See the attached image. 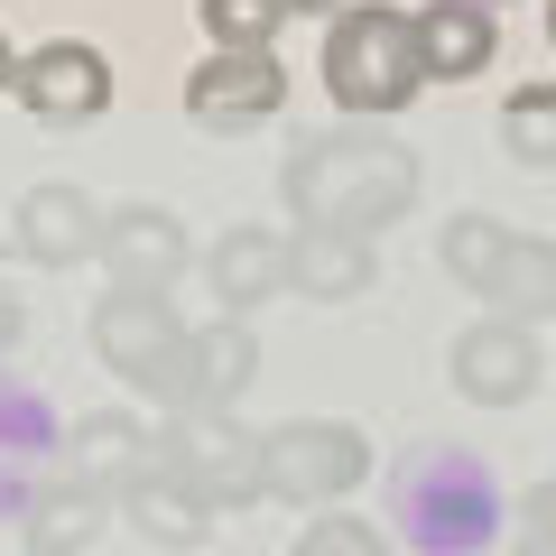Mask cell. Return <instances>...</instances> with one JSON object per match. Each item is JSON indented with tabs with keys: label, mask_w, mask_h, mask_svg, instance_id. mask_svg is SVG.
Masks as SVG:
<instances>
[{
	"label": "cell",
	"mask_w": 556,
	"mask_h": 556,
	"mask_svg": "<svg viewBox=\"0 0 556 556\" xmlns=\"http://www.w3.org/2000/svg\"><path fill=\"white\" fill-rule=\"evenodd\" d=\"M288 10H325V20H343V10H334V0H288Z\"/></svg>",
	"instance_id": "cell-26"
},
{
	"label": "cell",
	"mask_w": 556,
	"mask_h": 556,
	"mask_svg": "<svg viewBox=\"0 0 556 556\" xmlns=\"http://www.w3.org/2000/svg\"><path fill=\"white\" fill-rule=\"evenodd\" d=\"M298 556H390V538L371 529V519H306V538H298Z\"/></svg>",
	"instance_id": "cell-22"
},
{
	"label": "cell",
	"mask_w": 556,
	"mask_h": 556,
	"mask_svg": "<svg viewBox=\"0 0 556 556\" xmlns=\"http://www.w3.org/2000/svg\"><path fill=\"white\" fill-rule=\"evenodd\" d=\"M84 334H93V353L112 362L139 399L177 408V371H186V334H195V325H186L159 288H102L93 316H84Z\"/></svg>",
	"instance_id": "cell-5"
},
{
	"label": "cell",
	"mask_w": 556,
	"mask_h": 556,
	"mask_svg": "<svg viewBox=\"0 0 556 556\" xmlns=\"http://www.w3.org/2000/svg\"><path fill=\"white\" fill-rule=\"evenodd\" d=\"M10 84H20V56H10V38H0V93H10Z\"/></svg>",
	"instance_id": "cell-25"
},
{
	"label": "cell",
	"mask_w": 556,
	"mask_h": 556,
	"mask_svg": "<svg viewBox=\"0 0 556 556\" xmlns=\"http://www.w3.org/2000/svg\"><path fill=\"white\" fill-rule=\"evenodd\" d=\"M159 464L177 482H195L214 510L260 501V427H241L232 408H177V417H159Z\"/></svg>",
	"instance_id": "cell-6"
},
{
	"label": "cell",
	"mask_w": 556,
	"mask_h": 556,
	"mask_svg": "<svg viewBox=\"0 0 556 556\" xmlns=\"http://www.w3.org/2000/svg\"><path fill=\"white\" fill-rule=\"evenodd\" d=\"M445 371H455V399H473V408H519V399H538L547 353H538V325L473 316L455 334V353H445Z\"/></svg>",
	"instance_id": "cell-8"
},
{
	"label": "cell",
	"mask_w": 556,
	"mask_h": 556,
	"mask_svg": "<svg viewBox=\"0 0 556 556\" xmlns=\"http://www.w3.org/2000/svg\"><path fill=\"white\" fill-rule=\"evenodd\" d=\"M112 510H121V501L93 492V482H75V473L38 482V501H28V556H75V547H93Z\"/></svg>",
	"instance_id": "cell-19"
},
{
	"label": "cell",
	"mask_w": 556,
	"mask_h": 556,
	"mask_svg": "<svg viewBox=\"0 0 556 556\" xmlns=\"http://www.w3.org/2000/svg\"><path fill=\"white\" fill-rule=\"evenodd\" d=\"M251 371H260V343H251L241 316L195 325V334H186V371H177V408H232V399L251 390ZM177 408H167V417H177Z\"/></svg>",
	"instance_id": "cell-16"
},
{
	"label": "cell",
	"mask_w": 556,
	"mask_h": 556,
	"mask_svg": "<svg viewBox=\"0 0 556 556\" xmlns=\"http://www.w3.org/2000/svg\"><path fill=\"white\" fill-rule=\"evenodd\" d=\"M399 519H408V538L427 556H464L482 538V519H492V473L464 455H427L399 473Z\"/></svg>",
	"instance_id": "cell-7"
},
{
	"label": "cell",
	"mask_w": 556,
	"mask_h": 556,
	"mask_svg": "<svg viewBox=\"0 0 556 556\" xmlns=\"http://www.w3.org/2000/svg\"><path fill=\"white\" fill-rule=\"evenodd\" d=\"M417 84H427V65H417V20L408 10L362 0V10H343V20L325 28V93H334L343 112H362V121L408 112Z\"/></svg>",
	"instance_id": "cell-3"
},
{
	"label": "cell",
	"mask_w": 556,
	"mask_h": 556,
	"mask_svg": "<svg viewBox=\"0 0 556 556\" xmlns=\"http://www.w3.org/2000/svg\"><path fill=\"white\" fill-rule=\"evenodd\" d=\"M362 473H371V437L353 417H278V427H260V501L334 510Z\"/></svg>",
	"instance_id": "cell-4"
},
{
	"label": "cell",
	"mask_w": 556,
	"mask_h": 556,
	"mask_svg": "<svg viewBox=\"0 0 556 556\" xmlns=\"http://www.w3.org/2000/svg\"><path fill=\"white\" fill-rule=\"evenodd\" d=\"M195 20H204V38H214L223 56H269V38L298 20V10H288V0H195Z\"/></svg>",
	"instance_id": "cell-20"
},
{
	"label": "cell",
	"mask_w": 556,
	"mask_h": 556,
	"mask_svg": "<svg viewBox=\"0 0 556 556\" xmlns=\"http://www.w3.org/2000/svg\"><path fill=\"white\" fill-rule=\"evenodd\" d=\"M10 93L38 121H93L102 102H112V56L84 47V38H47V47L20 56V84H10Z\"/></svg>",
	"instance_id": "cell-10"
},
{
	"label": "cell",
	"mask_w": 556,
	"mask_h": 556,
	"mask_svg": "<svg viewBox=\"0 0 556 556\" xmlns=\"http://www.w3.org/2000/svg\"><path fill=\"white\" fill-rule=\"evenodd\" d=\"M547 38H556V0H547Z\"/></svg>",
	"instance_id": "cell-27"
},
{
	"label": "cell",
	"mask_w": 556,
	"mask_h": 556,
	"mask_svg": "<svg viewBox=\"0 0 556 556\" xmlns=\"http://www.w3.org/2000/svg\"><path fill=\"white\" fill-rule=\"evenodd\" d=\"M510 556H556V473L519 492V538H510Z\"/></svg>",
	"instance_id": "cell-23"
},
{
	"label": "cell",
	"mask_w": 556,
	"mask_h": 556,
	"mask_svg": "<svg viewBox=\"0 0 556 556\" xmlns=\"http://www.w3.org/2000/svg\"><path fill=\"white\" fill-rule=\"evenodd\" d=\"M501 139H510L519 167H556V84H529V93H510V112H501Z\"/></svg>",
	"instance_id": "cell-21"
},
{
	"label": "cell",
	"mask_w": 556,
	"mask_h": 556,
	"mask_svg": "<svg viewBox=\"0 0 556 556\" xmlns=\"http://www.w3.org/2000/svg\"><path fill=\"white\" fill-rule=\"evenodd\" d=\"M278 195L298 214V232H353L380 241L390 223H408L417 204V159L380 130H325L306 139L298 159L278 167Z\"/></svg>",
	"instance_id": "cell-1"
},
{
	"label": "cell",
	"mask_w": 556,
	"mask_h": 556,
	"mask_svg": "<svg viewBox=\"0 0 556 556\" xmlns=\"http://www.w3.org/2000/svg\"><path fill=\"white\" fill-rule=\"evenodd\" d=\"M371 278H380L371 241H353V232H288V288H298V298L353 306V298H371Z\"/></svg>",
	"instance_id": "cell-18"
},
{
	"label": "cell",
	"mask_w": 556,
	"mask_h": 556,
	"mask_svg": "<svg viewBox=\"0 0 556 556\" xmlns=\"http://www.w3.org/2000/svg\"><path fill=\"white\" fill-rule=\"evenodd\" d=\"M102 260H112V288H177L186 278V223L167 204H112L102 223Z\"/></svg>",
	"instance_id": "cell-12"
},
{
	"label": "cell",
	"mask_w": 556,
	"mask_h": 556,
	"mask_svg": "<svg viewBox=\"0 0 556 556\" xmlns=\"http://www.w3.org/2000/svg\"><path fill=\"white\" fill-rule=\"evenodd\" d=\"M20 334H28V306L10 298V278H0V353H10V343H20Z\"/></svg>",
	"instance_id": "cell-24"
},
{
	"label": "cell",
	"mask_w": 556,
	"mask_h": 556,
	"mask_svg": "<svg viewBox=\"0 0 556 556\" xmlns=\"http://www.w3.org/2000/svg\"><path fill=\"white\" fill-rule=\"evenodd\" d=\"M149 464H159V427H139V417H121V408H93V417L65 427V473L93 482V492H112V501L130 492Z\"/></svg>",
	"instance_id": "cell-14"
},
{
	"label": "cell",
	"mask_w": 556,
	"mask_h": 556,
	"mask_svg": "<svg viewBox=\"0 0 556 556\" xmlns=\"http://www.w3.org/2000/svg\"><path fill=\"white\" fill-rule=\"evenodd\" d=\"M408 20H417V65H427V84H464V75H482V65L501 56L492 0H427Z\"/></svg>",
	"instance_id": "cell-15"
},
{
	"label": "cell",
	"mask_w": 556,
	"mask_h": 556,
	"mask_svg": "<svg viewBox=\"0 0 556 556\" xmlns=\"http://www.w3.org/2000/svg\"><path fill=\"white\" fill-rule=\"evenodd\" d=\"M204 278H214L223 316H251V306H269V298H298V288H288V232H269V223H232V232L204 251Z\"/></svg>",
	"instance_id": "cell-13"
},
{
	"label": "cell",
	"mask_w": 556,
	"mask_h": 556,
	"mask_svg": "<svg viewBox=\"0 0 556 556\" xmlns=\"http://www.w3.org/2000/svg\"><path fill=\"white\" fill-rule=\"evenodd\" d=\"M102 223H112V204H93L84 186H28V195L10 204V241H20V260H38V269H84V260H102Z\"/></svg>",
	"instance_id": "cell-9"
},
{
	"label": "cell",
	"mask_w": 556,
	"mask_h": 556,
	"mask_svg": "<svg viewBox=\"0 0 556 556\" xmlns=\"http://www.w3.org/2000/svg\"><path fill=\"white\" fill-rule=\"evenodd\" d=\"M278 102H288V75H278V56H204L195 75H186V112L204 121V130H251V121H269Z\"/></svg>",
	"instance_id": "cell-11"
},
{
	"label": "cell",
	"mask_w": 556,
	"mask_h": 556,
	"mask_svg": "<svg viewBox=\"0 0 556 556\" xmlns=\"http://www.w3.org/2000/svg\"><path fill=\"white\" fill-rule=\"evenodd\" d=\"M121 519H130L149 547H204V538H214V501H204L195 482H177L167 464H149V473L121 492Z\"/></svg>",
	"instance_id": "cell-17"
},
{
	"label": "cell",
	"mask_w": 556,
	"mask_h": 556,
	"mask_svg": "<svg viewBox=\"0 0 556 556\" xmlns=\"http://www.w3.org/2000/svg\"><path fill=\"white\" fill-rule=\"evenodd\" d=\"M445 278L455 288H473V298H492V316L510 325H556V241L519 232V223H492V214H455L437 241Z\"/></svg>",
	"instance_id": "cell-2"
}]
</instances>
